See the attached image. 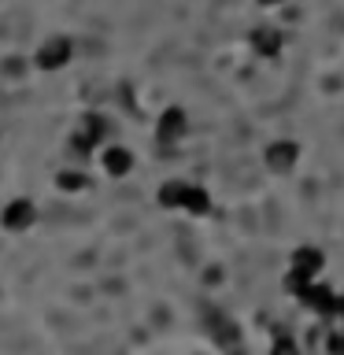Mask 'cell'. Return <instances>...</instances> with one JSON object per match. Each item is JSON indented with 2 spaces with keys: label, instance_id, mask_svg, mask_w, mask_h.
Wrapping results in <instances>:
<instances>
[{
  "label": "cell",
  "instance_id": "cell-1",
  "mask_svg": "<svg viewBox=\"0 0 344 355\" xmlns=\"http://www.w3.org/2000/svg\"><path fill=\"white\" fill-rule=\"evenodd\" d=\"M74 60V41L67 37V33H52V37H44L37 49H33V67L44 74H55V71H63L67 63Z\"/></svg>",
  "mask_w": 344,
  "mask_h": 355
},
{
  "label": "cell",
  "instance_id": "cell-13",
  "mask_svg": "<svg viewBox=\"0 0 344 355\" xmlns=\"http://www.w3.org/2000/svg\"><path fill=\"white\" fill-rule=\"evenodd\" d=\"M185 185H189V182H166V185H160V193H155V200H160V207H166V211H182Z\"/></svg>",
  "mask_w": 344,
  "mask_h": 355
},
{
  "label": "cell",
  "instance_id": "cell-8",
  "mask_svg": "<svg viewBox=\"0 0 344 355\" xmlns=\"http://www.w3.org/2000/svg\"><path fill=\"white\" fill-rule=\"evenodd\" d=\"M100 166H104L108 178H126L133 171V152L126 144H108L104 155H100Z\"/></svg>",
  "mask_w": 344,
  "mask_h": 355
},
{
  "label": "cell",
  "instance_id": "cell-11",
  "mask_svg": "<svg viewBox=\"0 0 344 355\" xmlns=\"http://www.w3.org/2000/svg\"><path fill=\"white\" fill-rule=\"evenodd\" d=\"M182 211L185 215H207L211 211V196H207V189H200V185H185V200H182Z\"/></svg>",
  "mask_w": 344,
  "mask_h": 355
},
{
  "label": "cell",
  "instance_id": "cell-12",
  "mask_svg": "<svg viewBox=\"0 0 344 355\" xmlns=\"http://www.w3.org/2000/svg\"><path fill=\"white\" fill-rule=\"evenodd\" d=\"M55 189H60V193H85V189H89V174L67 166V171L55 174Z\"/></svg>",
  "mask_w": 344,
  "mask_h": 355
},
{
  "label": "cell",
  "instance_id": "cell-6",
  "mask_svg": "<svg viewBox=\"0 0 344 355\" xmlns=\"http://www.w3.org/2000/svg\"><path fill=\"white\" fill-rule=\"evenodd\" d=\"M189 133V115L185 107H166L160 119H155V141L160 144H178Z\"/></svg>",
  "mask_w": 344,
  "mask_h": 355
},
{
  "label": "cell",
  "instance_id": "cell-10",
  "mask_svg": "<svg viewBox=\"0 0 344 355\" xmlns=\"http://www.w3.org/2000/svg\"><path fill=\"white\" fill-rule=\"evenodd\" d=\"M211 337H215L222 348H237L241 329L233 326V318H226V315H211Z\"/></svg>",
  "mask_w": 344,
  "mask_h": 355
},
{
  "label": "cell",
  "instance_id": "cell-9",
  "mask_svg": "<svg viewBox=\"0 0 344 355\" xmlns=\"http://www.w3.org/2000/svg\"><path fill=\"white\" fill-rule=\"evenodd\" d=\"M282 44H285L282 30H274V26H259V30H252V49L259 52V55H266V60L282 52Z\"/></svg>",
  "mask_w": 344,
  "mask_h": 355
},
{
  "label": "cell",
  "instance_id": "cell-15",
  "mask_svg": "<svg viewBox=\"0 0 344 355\" xmlns=\"http://www.w3.org/2000/svg\"><path fill=\"white\" fill-rule=\"evenodd\" d=\"M326 352L329 355H344V329H337V333H329V337H326Z\"/></svg>",
  "mask_w": 344,
  "mask_h": 355
},
{
  "label": "cell",
  "instance_id": "cell-4",
  "mask_svg": "<svg viewBox=\"0 0 344 355\" xmlns=\"http://www.w3.org/2000/svg\"><path fill=\"white\" fill-rule=\"evenodd\" d=\"M296 300H300L307 311H315L318 318H337V311H341V296L333 293L329 285H315V282H311Z\"/></svg>",
  "mask_w": 344,
  "mask_h": 355
},
{
  "label": "cell",
  "instance_id": "cell-3",
  "mask_svg": "<svg viewBox=\"0 0 344 355\" xmlns=\"http://www.w3.org/2000/svg\"><path fill=\"white\" fill-rule=\"evenodd\" d=\"M33 222H37V204L30 196H11L4 207H0V226L8 233H26Z\"/></svg>",
  "mask_w": 344,
  "mask_h": 355
},
{
  "label": "cell",
  "instance_id": "cell-2",
  "mask_svg": "<svg viewBox=\"0 0 344 355\" xmlns=\"http://www.w3.org/2000/svg\"><path fill=\"white\" fill-rule=\"evenodd\" d=\"M108 119L104 115H96V111H89V115H82V122H78V130L71 133V152L74 155H89L93 148H100V144L108 141Z\"/></svg>",
  "mask_w": 344,
  "mask_h": 355
},
{
  "label": "cell",
  "instance_id": "cell-7",
  "mask_svg": "<svg viewBox=\"0 0 344 355\" xmlns=\"http://www.w3.org/2000/svg\"><path fill=\"white\" fill-rule=\"evenodd\" d=\"M263 159H266V166H270L274 174H289L300 163V144L296 141H270Z\"/></svg>",
  "mask_w": 344,
  "mask_h": 355
},
{
  "label": "cell",
  "instance_id": "cell-17",
  "mask_svg": "<svg viewBox=\"0 0 344 355\" xmlns=\"http://www.w3.org/2000/svg\"><path fill=\"white\" fill-rule=\"evenodd\" d=\"M259 4H282V0H259Z\"/></svg>",
  "mask_w": 344,
  "mask_h": 355
},
{
  "label": "cell",
  "instance_id": "cell-16",
  "mask_svg": "<svg viewBox=\"0 0 344 355\" xmlns=\"http://www.w3.org/2000/svg\"><path fill=\"white\" fill-rule=\"evenodd\" d=\"M337 318H341V329H344V296H341V311H337Z\"/></svg>",
  "mask_w": 344,
  "mask_h": 355
},
{
  "label": "cell",
  "instance_id": "cell-5",
  "mask_svg": "<svg viewBox=\"0 0 344 355\" xmlns=\"http://www.w3.org/2000/svg\"><path fill=\"white\" fill-rule=\"evenodd\" d=\"M322 266H326V255H322V248H315V244H300V248L289 255V274L304 277V282H315L322 274Z\"/></svg>",
  "mask_w": 344,
  "mask_h": 355
},
{
  "label": "cell",
  "instance_id": "cell-14",
  "mask_svg": "<svg viewBox=\"0 0 344 355\" xmlns=\"http://www.w3.org/2000/svg\"><path fill=\"white\" fill-rule=\"evenodd\" d=\"M270 355H300V348H296V340L293 337H274V344H270Z\"/></svg>",
  "mask_w": 344,
  "mask_h": 355
}]
</instances>
